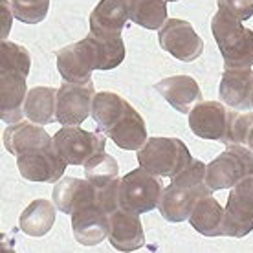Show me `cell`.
Returning a JSON list of instances; mask_svg holds the SVG:
<instances>
[{"label": "cell", "mask_w": 253, "mask_h": 253, "mask_svg": "<svg viewBox=\"0 0 253 253\" xmlns=\"http://www.w3.org/2000/svg\"><path fill=\"white\" fill-rule=\"evenodd\" d=\"M125 59L121 37H97L90 33L79 42L57 51V70L64 81L86 83L94 70H112Z\"/></svg>", "instance_id": "6da1fadb"}, {"label": "cell", "mask_w": 253, "mask_h": 253, "mask_svg": "<svg viewBox=\"0 0 253 253\" xmlns=\"http://www.w3.org/2000/svg\"><path fill=\"white\" fill-rule=\"evenodd\" d=\"M211 32L226 68L253 66V30L246 28L242 20L218 9L211 19Z\"/></svg>", "instance_id": "7a4b0ae2"}, {"label": "cell", "mask_w": 253, "mask_h": 253, "mask_svg": "<svg viewBox=\"0 0 253 253\" xmlns=\"http://www.w3.org/2000/svg\"><path fill=\"white\" fill-rule=\"evenodd\" d=\"M162 193V176L139 165V169H134L120 180V209L136 215L149 213L158 208Z\"/></svg>", "instance_id": "3957f363"}, {"label": "cell", "mask_w": 253, "mask_h": 253, "mask_svg": "<svg viewBox=\"0 0 253 253\" xmlns=\"http://www.w3.org/2000/svg\"><path fill=\"white\" fill-rule=\"evenodd\" d=\"M250 176H253V149L241 143L228 145L206 167V182L211 191L231 189Z\"/></svg>", "instance_id": "277c9868"}, {"label": "cell", "mask_w": 253, "mask_h": 253, "mask_svg": "<svg viewBox=\"0 0 253 253\" xmlns=\"http://www.w3.org/2000/svg\"><path fill=\"white\" fill-rule=\"evenodd\" d=\"M189 149L178 138H151L138 151V162L147 171L160 176H172L191 164Z\"/></svg>", "instance_id": "5b68a950"}, {"label": "cell", "mask_w": 253, "mask_h": 253, "mask_svg": "<svg viewBox=\"0 0 253 253\" xmlns=\"http://www.w3.org/2000/svg\"><path fill=\"white\" fill-rule=\"evenodd\" d=\"M57 152L68 165H84L97 152L105 151L107 136L103 132H88L79 125H63L53 134Z\"/></svg>", "instance_id": "8992f818"}, {"label": "cell", "mask_w": 253, "mask_h": 253, "mask_svg": "<svg viewBox=\"0 0 253 253\" xmlns=\"http://www.w3.org/2000/svg\"><path fill=\"white\" fill-rule=\"evenodd\" d=\"M66 162L57 152L55 143L48 147H37L17 154V167L20 176L28 182L55 184L66 171Z\"/></svg>", "instance_id": "52a82bcc"}, {"label": "cell", "mask_w": 253, "mask_h": 253, "mask_svg": "<svg viewBox=\"0 0 253 253\" xmlns=\"http://www.w3.org/2000/svg\"><path fill=\"white\" fill-rule=\"evenodd\" d=\"M94 83L64 81L57 90L55 99V121L61 125H81L92 116L94 103Z\"/></svg>", "instance_id": "ba28073f"}, {"label": "cell", "mask_w": 253, "mask_h": 253, "mask_svg": "<svg viewBox=\"0 0 253 253\" xmlns=\"http://www.w3.org/2000/svg\"><path fill=\"white\" fill-rule=\"evenodd\" d=\"M158 42L164 51L184 63L196 61L204 51L202 37H198L191 22L182 19L165 20L158 32Z\"/></svg>", "instance_id": "9c48e42d"}, {"label": "cell", "mask_w": 253, "mask_h": 253, "mask_svg": "<svg viewBox=\"0 0 253 253\" xmlns=\"http://www.w3.org/2000/svg\"><path fill=\"white\" fill-rule=\"evenodd\" d=\"M233 108L228 110L218 101H200L189 112V128L195 136L204 139L229 143V125Z\"/></svg>", "instance_id": "30bf717a"}, {"label": "cell", "mask_w": 253, "mask_h": 253, "mask_svg": "<svg viewBox=\"0 0 253 253\" xmlns=\"http://www.w3.org/2000/svg\"><path fill=\"white\" fill-rule=\"evenodd\" d=\"M253 231V176L231 187L226 204V237L242 239Z\"/></svg>", "instance_id": "8fae6325"}, {"label": "cell", "mask_w": 253, "mask_h": 253, "mask_svg": "<svg viewBox=\"0 0 253 253\" xmlns=\"http://www.w3.org/2000/svg\"><path fill=\"white\" fill-rule=\"evenodd\" d=\"M110 231V213L97 202L72 213V233L83 246H95L108 237Z\"/></svg>", "instance_id": "7c38bea8"}, {"label": "cell", "mask_w": 253, "mask_h": 253, "mask_svg": "<svg viewBox=\"0 0 253 253\" xmlns=\"http://www.w3.org/2000/svg\"><path fill=\"white\" fill-rule=\"evenodd\" d=\"M28 76L17 70H0V120L17 123L24 116V101L28 95Z\"/></svg>", "instance_id": "4fadbf2b"}, {"label": "cell", "mask_w": 253, "mask_h": 253, "mask_svg": "<svg viewBox=\"0 0 253 253\" xmlns=\"http://www.w3.org/2000/svg\"><path fill=\"white\" fill-rule=\"evenodd\" d=\"M211 189H198L184 184H169L164 187L162 198H160L158 209L160 215L169 222H184L189 220V215L195 208L196 200L200 196L211 195Z\"/></svg>", "instance_id": "5bb4252c"}, {"label": "cell", "mask_w": 253, "mask_h": 253, "mask_svg": "<svg viewBox=\"0 0 253 253\" xmlns=\"http://www.w3.org/2000/svg\"><path fill=\"white\" fill-rule=\"evenodd\" d=\"M253 70L252 68H226L218 84V94L224 105L233 110H252Z\"/></svg>", "instance_id": "9a60e30c"}, {"label": "cell", "mask_w": 253, "mask_h": 253, "mask_svg": "<svg viewBox=\"0 0 253 253\" xmlns=\"http://www.w3.org/2000/svg\"><path fill=\"white\" fill-rule=\"evenodd\" d=\"M95 195H97V187L92 182L72 176L57 180L51 191L53 204L57 206L61 213H66V215H72L77 209L95 202Z\"/></svg>", "instance_id": "2e32d148"}, {"label": "cell", "mask_w": 253, "mask_h": 253, "mask_svg": "<svg viewBox=\"0 0 253 253\" xmlns=\"http://www.w3.org/2000/svg\"><path fill=\"white\" fill-rule=\"evenodd\" d=\"M108 241L118 252H134L145 244V231L139 220V215L116 209L110 213V231Z\"/></svg>", "instance_id": "e0dca14e"}, {"label": "cell", "mask_w": 253, "mask_h": 253, "mask_svg": "<svg viewBox=\"0 0 253 253\" xmlns=\"http://www.w3.org/2000/svg\"><path fill=\"white\" fill-rule=\"evenodd\" d=\"M128 19V0H99L90 13V33L97 37H120Z\"/></svg>", "instance_id": "ac0fdd59"}, {"label": "cell", "mask_w": 253, "mask_h": 253, "mask_svg": "<svg viewBox=\"0 0 253 253\" xmlns=\"http://www.w3.org/2000/svg\"><path fill=\"white\" fill-rule=\"evenodd\" d=\"M154 90L158 92L165 101L174 110L182 114H189L195 103L202 99V92L198 83L191 76H172L165 77L154 84Z\"/></svg>", "instance_id": "d6986e66"}, {"label": "cell", "mask_w": 253, "mask_h": 253, "mask_svg": "<svg viewBox=\"0 0 253 253\" xmlns=\"http://www.w3.org/2000/svg\"><path fill=\"white\" fill-rule=\"evenodd\" d=\"M189 224L204 237H226V208L211 195L200 196L191 211Z\"/></svg>", "instance_id": "ffe728a7"}, {"label": "cell", "mask_w": 253, "mask_h": 253, "mask_svg": "<svg viewBox=\"0 0 253 253\" xmlns=\"http://www.w3.org/2000/svg\"><path fill=\"white\" fill-rule=\"evenodd\" d=\"M2 141H4V147L15 156L28 149L53 145V138L42 128V125H37L30 120L11 123L4 130Z\"/></svg>", "instance_id": "44dd1931"}, {"label": "cell", "mask_w": 253, "mask_h": 253, "mask_svg": "<svg viewBox=\"0 0 253 253\" xmlns=\"http://www.w3.org/2000/svg\"><path fill=\"white\" fill-rule=\"evenodd\" d=\"M123 151H139L147 143V126L139 112L130 105L123 118L107 134Z\"/></svg>", "instance_id": "7402d4cb"}, {"label": "cell", "mask_w": 253, "mask_h": 253, "mask_svg": "<svg viewBox=\"0 0 253 253\" xmlns=\"http://www.w3.org/2000/svg\"><path fill=\"white\" fill-rule=\"evenodd\" d=\"M57 206L50 200L37 198L20 213L19 228L28 237H44L55 224Z\"/></svg>", "instance_id": "603a6c76"}, {"label": "cell", "mask_w": 253, "mask_h": 253, "mask_svg": "<svg viewBox=\"0 0 253 253\" xmlns=\"http://www.w3.org/2000/svg\"><path fill=\"white\" fill-rule=\"evenodd\" d=\"M130 103L114 92H97L92 103V118L97 123V130L107 136L110 128L123 118Z\"/></svg>", "instance_id": "cb8c5ba5"}, {"label": "cell", "mask_w": 253, "mask_h": 253, "mask_svg": "<svg viewBox=\"0 0 253 253\" xmlns=\"http://www.w3.org/2000/svg\"><path fill=\"white\" fill-rule=\"evenodd\" d=\"M55 99L57 90L50 86H33L28 90L24 101V116L37 125H48L55 121Z\"/></svg>", "instance_id": "d4e9b609"}, {"label": "cell", "mask_w": 253, "mask_h": 253, "mask_svg": "<svg viewBox=\"0 0 253 253\" xmlns=\"http://www.w3.org/2000/svg\"><path fill=\"white\" fill-rule=\"evenodd\" d=\"M128 17L145 30H160L167 20V0H128Z\"/></svg>", "instance_id": "484cf974"}, {"label": "cell", "mask_w": 253, "mask_h": 253, "mask_svg": "<svg viewBox=\"0 0 253 253\" xmlns=\"http://www.w3.org/2000/svg\"><path fill=\"white\" fill-rule=\"evenodd\" d=\"M83 167H84L83 171H84L86 180L92 182L95 187H105L110 182L118 180V172H120V165H118L116 158L107 154L105 151L92 156Z\"/></svg>", "instance_id": "4316f807"}, {"label": "cell", "mask_w": 253, "mask_h": 253, "mask_svg": "<svg viewBox=\"0 0 253 253\" xmlns=\"http://www.w3.org/2000/svg\"><path fill=\"white\" fill-rule=\"evenodd\" d=\"M30 66H32V57L30 51L24 46L2 41L0 46V70H17L26 76H30Z\"/></svg>", "instance_id": "83f0119b"}, {"label": "cell", "mask_w": 253, "mask_h": 253, "mask_svg": "<svg viewBox=\"0 0 253 253\" xmlns=\"http://www.w3.org/2000/svg\"><path fill=\"white\" fill-rule=\"evenodd\" d=\"M15 17L24 24H39L46 19L50 0H11Z\"/></svg>", "instance_id": "f1b7e54d"}, {"label": "cell", "mask_w": 253, "mask_h": 253, "mask_svg": "<svg viewBox=\"0 0 253 253\" xmlns=\"http://www.w3.org/2000/svg\"><path fill=\"white\" fill-rule=\"evenodd\" d=\"M218 9L239 20H248L253 15V0H216Z\"/></svg>", "instance_id": "f546056e"}, {"label": "cell", "mask_w": 253, "mask_h": 253, "mask_svg": "<svg viewBox=\"0 0 253 253\" xmlns=\"http://www.w3.org/2000/svg\"><path fill=\"white\" fill-rule=\"evenodd\" d=\"M0 6H2V22H4V32H2V39L7 37V32H9V24H11V19H13V7L11 2H7V0H0Z\"/></svg>", "instance_id": "4dcf8cb0"}, {"label": "cell", "mask_w": 253, "mask_h": 253, "mask_svg": "<svg viewBox=\"0 0 253 253\" xmlns=\"http://www.w3.org/2000/svg\"><path fill=\"white\" fill-rule=\"evenodd\" d=\"M250 149H253V118H252V123H250V128H248V134H246V143Z\"/></svg>", "instance_id": "1f68e13d"}, {"label": "cell", "mask_w": 253, "mask_h": 253, "mask_svg": "<svg viewBox=\"0 0 253 253\" xmlns=\"http://www.w3.org/2000/svg\"><path fill=\"white\" fill-rule=\"evenodd\" d=\"M252 110H253V92H252Z\"/></svg>", "instance_id": "d6a6232c"}, {"label": "cell", "mask_w": 253, "mask_h": 253, "mask_svg": "<svg viewBox=\"0 0 253 253\" xmlns=\"http://www.w3.org/2000/svg\"><path fill=\"white\" fill-rule=\"evenodd\" d=\"M167 2H176V0H167Z\"/></svg>", "instance_id": "836d02e7"}]
</instances>
